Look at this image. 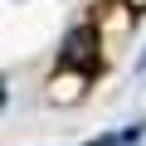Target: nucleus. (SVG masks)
I'll return each instance as SVG.
<instances>
[{
    "instance_id": "f03ea898",
    "label": "nucleus",
    "mask_w": 146,
    "mask_h": 146,
    "mask_svg": "<svg viewBox=\"0 0 146 146\" xmlns=\"http://www.w3.org/2000/svg\"><path fill=\"white\" fill-rule=\"evenodd\" d=\"M5 102H10V88H5V78H0V112H5Z\"/></svg>"
},
{
    "instance_id": "f257e3e1",
    "label": "nucleus",
    "mask_w": 146,
    "mask_h": 146,
    "mask_svg": "<svg viewBox=\"0 0 146 146\" xmlns=\"http://www.w3.org/2000/svg\"><path fill=\"white\" fill-rule=\"evenodd\" d=\"M146 136V122H131L122 131H102V136H88V141H73V146H136Z\"/></svg>"
},
{
    "instance_id": "7ed1b4c3",
    "label": "nucleus",
    "mask_w": 146,
    "mask_h": 146,
    "mask_svg": "<svg viewBox=\"0 0 146 146\" xmlns=\"http://www.w3.org/2000/svg\"><path fill=\"white\" fill-rule=\"evenodd\" d=\"M136 73H146V54H141V58H136Z\"/></svg>"
}]
</instances>
